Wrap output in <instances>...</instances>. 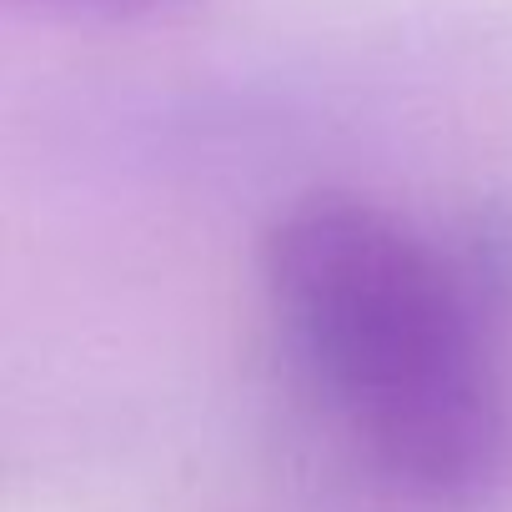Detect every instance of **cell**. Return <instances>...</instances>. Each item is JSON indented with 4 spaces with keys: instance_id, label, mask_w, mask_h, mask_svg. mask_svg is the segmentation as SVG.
Listing matches in <instances>:
<instances>
[{
    "instance_id": "obj_1",
    "label": "cell",
    "mask_w": 512,
    "mask_h": 512,
    "mask_svg": "<svg viewBox=\"0 0 512 512\" xmlns=\"http://www.w3.org/2000/svg\"><path fill=\"white\" fill-rule=\"evenodd\" d=\"M272 312L372 462L422 502L512 487V216L422 236L377 201L317 191L262 241Z\"/></svg>"
},
{
    "instance_id": "obj_2",
    "label": "cell",
    "mask_w": 512,
    "mask_h": 512,
    "mask_svg": "<svg viewBox=\"0 0 512 512\" xmlns=\"http://www.w3.org/2000/svg\"><path fill=\"white\" fill-rule=\"evenodd\" d=\"M41 11H61V16H91V21H166L191 11L196 0H26Z\"/></svg>"
}]
</instances>
